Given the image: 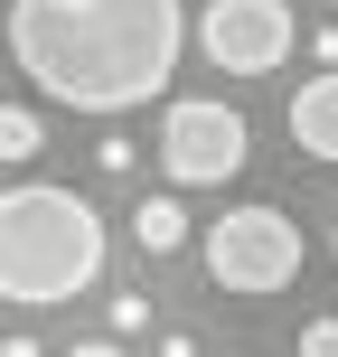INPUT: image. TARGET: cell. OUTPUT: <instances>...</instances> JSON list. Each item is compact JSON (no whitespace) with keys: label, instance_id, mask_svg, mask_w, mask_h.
<instances>
[{"label":"cell","instance_id":"cell-8","mask_svg":"<svg viewBox=\"0 0 338 357\" xmlns=\"http://www.w3.org/2000/svg\"><path fill=\"white\" fill-rule=\"evenodd\" d=\"M38 142H47V123L29 104H0V160H38Z\"/></svg>","mask_w":338,"mask_h":357},{"label":"cell","instance_id":"cell-3","mask_svg":"<svg viewBox=\"0 0 338 357\" xmlns=\"http://www.w3.org/2000/svg\"><path fill=\"white\" fill-rule=\"evenodd\" d=\"M207 282L216 291H291L301 282V226L282 207H226L207 226Z\"/></svg>","mask_w":338,"mask_h":357},{"label":"cell","instance_id":"cell-10","mask_svg":"<svg viewBox=\"0 0 338 357\" xmlns=\"http://www.w3.org/2000/svg\"><path fill=\"white\" fill-rule=\"evenodd\" d=\"M94 169H113V178H123V169H141V151H132V142H123V132H113V142H104V151H94Z\"/></svg>","mask_w":338,"mask_h":357},{"label":"cell","instance_id":"cell-12","mask_svg":"<svg viewBox=\"0 0 338 357\" xmlns=\"http://www.w3.org/2000/svg\"><path fill=\"white\" fill-rule=\"evenodd\" d=\"M310 47H320V75H338V19H329L320 38H310Z\"/></svg>","mask_w":338,"mask_h":357},{"label":"cell","instance_id":"cell-2","mask_svg":"<svg viewBox=\"0 0 338 357\" xmlns=\"http://www.w3.org/2000/svg\"><path fill=\"white\" fill-rule=\"evenodd\" d=\"M94 282H104V216L75 188H56V178L0 188V301L56 310Z\"/></svg>","mask_w":338,"mask_h":357},{"label":"cell","instance_id":"cell-15","mask_svg":"<svg viewBox=\"0 0 338 357\" xmlns=\"http://www.w3.org/2000/svg\"><path fill=\"white\" fill-rule=\"evenodd\" d=\"M329 254H338V226H329Z\"/></svg>","mask_w":338,"mask_h":357},{"label":"cell","instance_id":"cell-9","mask_svg":"<svg viewBox=\"0 0 338 357\" xmlns=\"http://www.w3.org/2000/svg\"><path fill=\"white\" fill-rule=\"evenodd\" d=\"M141 329H151V301L141 291H113V339H141Z\"/></svg>","mask_w":338,"mask_h":357},{"label":"cell","instance_id":"cell-6","mask_svg":"<svg viewBox=\"0 0 338 357\" xmlns=\"http://www.w3.org/2000/svg\"><path fill=\"white\" fill-rule=\"evenodd\" d=\"M291 142H301L310 160H338V75H310V85L291 94Z\"/></svg>","mask_w":338,"mask_h":357},{"label":"cell","instance_id":"cell-11","mask_svg":"<svg viewBox=\"0 0 338 357\" xmlns=\"http://www.w3.org/2000/svg\"><path fill=\"white\" fill-rule=\"evenodd\" d=\"M301 357H338V320H310L301 329Z\"/></svg>","mask_w":338,"mask_h":357},{"label":"cell","instance_id":"cell-14","mask_svg":"<svg viewBox=\"0 0 338 357\" xmlns=\"http://www.w3.org/2000/svg\"><path fill=\"white\" fill-rule=\"evenodd\" d=\"M0 357H38V339H29V329H19V339H0Z\"/></svg>","mask_w":338,"mask_h":357},{"label":"cell","instance_id":"cell-13","mask_svg":"<svg viewBox=\"0 0 338 357\" xmlns=\"http://www.w3.org/2000/svg\"><path fill=\"white\" fill-rule=\"evenodd\" d=\"M66 357H123V339H75Z\"/></svg>","mask_w":338,"mask_h":357},{"label":"cell","instance_id":"cell-5","mask_svg":"<svg viewBox=\"0 0 338 357\" xmlns=\"http://www.w3.org/2000/svg\"><path fill=\"white\" fill-rule=\"evenodd\" d=\"M291 0H207L197 10V47L216 75H272L291 56Z\"/></svg>","mask_w":338,"mask_h":357},{"label":"cell","instance_id":"cell-1","mask_svg":"<svg viewBox=\"0 0 338 357\" xmlns=\"http://www.w3.org/2000/svg\"><path fill=\"white\" fill-rule=\"evenodd\" d=\"M10 66L66 113H132L178 75V0H10Z\"/></svg>","mask_w":338,"mask_h":357},{"label":"cell","instance_id":"cell-7","mask_svg":"<svg viewBox=\"0 0 338 357\" xmlns=\"http://www.w3.org/2000/svg\"><path fill=\"white\" fill-rule=\"evenodd\" d=\"M132 245H141V254H178V245H188L178 197H141V207H132Z\"/></svg>","mask_w":338,"mask_h":357},{"label":"cell","instance_id":"cell-4","mask_svg":"<svg viewBox=\"0 0 338 357\" xmlns=\"http://www.w3.org/2000/svg\"><path fill=\"white\" fill-rule=\"evenodd\" d=\"M254 160V132L235 104H216V94H178L160 113V169L178 188H226L235 169Z\"/></svg>","mask_w":338,"mask_h":357}]
</instances>
